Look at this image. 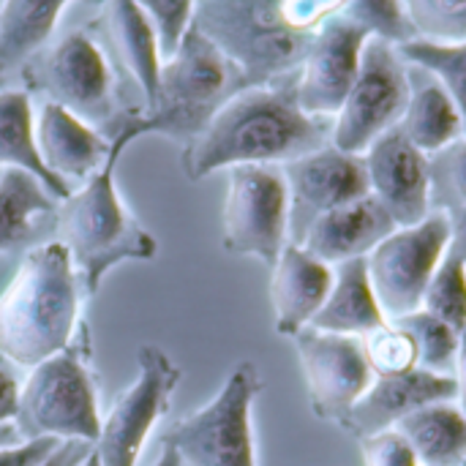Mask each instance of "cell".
Returning a JSON list of instances; mask_svg holds the SVG:
<instances>
[{
    "label": "cell",
    "mask_w": 466,
    "mask_h": 466,
    "mask_svg": "<svg viewBox=\"0 0 466 466\" xmlns=\"http://www.w3.org/2000/svg\"><path fill=\"white\" fill-rule=\"evenodd\" d=\"M360 341L374 377H393L418 369V347L412 336L396 322H385L382 328L363 336Z\"/></svg>",
    "instance_id": "1f68e13d"
},
{
    "label": "cell",
    "mask_w": 466,
    "mask_h": 466,
    "mask_svg": "<svg viewBox=\"0 0 466 466\" xmlns=\"http://www.w3.org/2000/svg\"><path fill=\"white\" fill-rule=\"evenodd\" d=\"M341 16L352 19L371 35L385 38L396 46L410 38H418L415 25L401 0H350Z\"/></svg>",
    "instance_id": "d6a6232c"
},
{
    "label": "cell",
    "mask_w": 466,
    "mask_h": 466,
    "mask_svg": "<svg viewBox=\"0 0 466 466\" xmlns=\"http://www.w3.org/2000/svg\"><path fill=\"white\" fill-rule=\"evenodd\" d=\"M396 431L410 442L420 466H461L466 461V415L456 401L429 404L407 415Z\"/></svg>",
    "instance_id": "484cf974"
},
{
    "label": "cell",
    "mask_w": 466,
    "mask_h": 466,
    "mask_svg": "<svg viewBox=\"0 0 466 466\" xmlns=\"http://www.w3.org/2000/svg\"><path fill=\"white\" fill-rule=\"evenodd\" d=\"M420 309L448 322L456 333L466 328V265L451 248L434 270Z\"/></svg>",
    "instance_id": "f546056e"
},
{
    "label": "cell",
    "mask_w": 466,
    "mask_h": 466,
    "mask_svg": "<svg viewBox=\"0 0 466 466\" xmlns=\"http://www.w3.org/2000/svg\"><path fill=\"white\" fill-rule=\"evenodd\" d=\"M93 442H82V440H66L60 442V448L44 461L41 466H82L87 461V456L93 453Z\"/></svg>",
    "instance_id": "f35d334b"
},
{
    "label": "cell",
    "mask_w": 466,
    "mask_h": 466,
    "mask_svg": "<svg viewBox=\"0 0 466 466\" xmlns=\"http://www.w3.org/2000/svg\"><path fill=\"white\" fill-rule=\"evenodd\" d=\"M57 199L25 169L0 172V254L16 251L35 235L41 216H55Z\"/></svg>",
    "instance_id": "4316f807"
},
{
    "label": "cell",
    "mask_w": 466,
    "mask_h": 466,
    "mask_svg": "<svg viewBox=\"0 0 466 466\" xmlns=\"http://www.w3.org/2000/svg\"><path fill=\"white\" fill-rule=\"evenodd\" d=\"M101 46L117 85L123 109L142 117L153 109L158 90V38L137 0H98L85 27Z\"/></svg>",
    "instance_id": "7c38bea8"
},
{
    "label": "cell",
    "mask_w": 466,
    "mask_h": 466,
    "mask_svg": "<svg viewBox=\"0 0 466 466\" xmlns=\"http://www.w3.org/2000/svg\"><path fill=\"white\" fill-rule=\"evenodd\" d=\"M19 85L115 139L134 117L123 109L115 74L85 27L55 35L19 71Z\"/></svg>",
    "instance_id": "5b68a950"
},
{
    "label": "cell",
    "mask_w": 466,
    "mask_h": 466,
    "mask_svg": "<svg viewBox=\"0 0 466 466\" xmlns=\"http://www.w3.org/2000/svg\"><path fill=\"white\" fill-rule=\"evenodd\" d=\"M265 382L251 360H240L221 390L197 412L177 420L161 442L172 445L183 466H257L254 401Z\"/></svg>",
    "instance_id": "ba28073f"
},
{
    "label": "cell",
    "mask_w": 466,
    "mask_h": 466,
    "mask_svg": "<svg viewBox=\"0 0 466 466\" xmlns=\"http://www.w3.org/2000/svg\"><path fill=\"white\" fill-rule=\"evenodd\" d=\"M63 440L44 437V440H27L11 448H0V466H41L57 448Z\"/></svg>",
    "instance_id": "8d00e7d4"
},
{
    "label": "cell",
    "mask_w": 466,
    "mask_h": 466,
    "mask_svg": "<svg viewBox=\"0 0 466 466\" xmlns=\"http://www.w3.org/2000/svg\"><path fill=\"white\" fill-rule=\"evenodd\" d=\"M448 246L451 218L448 213L431 210L420 224L399 227L366 257L369 279L388 322L423 306V295Z\"/></svg>",
    "instance_id": "8fae6325"
},
{
    "label": "cell",
    "mask_w": 466,
    "mask_h": 466,
    "mask_svg": "<svg viewBox=\"0 0 466 466\" xmlns=\"http://www.w3.org/2000/svg\"><path fill=\"white\" fill-rule=\"evenodd\" d=\"M0 5H3V0H0Z\"/></svg>",
    "instance_id": "bcb514c9"
},
{
    "label": "cell",
    "mask_w": 466,
    "mask_h": 466,
    "mask_svg": "<svg viewBox=\"0 0 466 466\" xmlns=\"http://www.w3.org/2000/svg\"><path fill=\"white\" fill-rule=\"evenodd\" d=\"M399 128L426 156L464 137V123L453 98L431 74L415 66H410V104Z\"/></svg>",
    "instance_id": "603a6c76"
},
{
    "label": "cell",
    "mask_w": 466,
    "mask_h": 466,
    "mask_svg": "<svg viewBox=\"0 0 466 466\" xmlns=\"http://www.w3.org/2000/svg\"><path fill=\"white\" fill-rule=\"evenodd\" d=\"M137 369L134 385L117 396L109 415L101 420V434L96 440L101 466H137L153 426L169 410V399L180 382V369L161 347H139Z\"/></svg>",
    "instance_id": "4fadbf2b"
},
{
    "label": "cell",
    "mask_w": 466,
    "mask_h": 466,
    "mask_svg": "<svg viewBox=\"0 0 466 466\" xmlns=\"http://www.w3.org/2000/svg\"><path fill=\"white\" fill-rule=\"evenodd\" d=\"M292 341L306 377L311 412L319 420L341 426L350 410L374 382L363 341L317 328H303L292 336Z\"/></svg>",
    "instance_id": "5bb4252c"
},
{
    "label": "cell",
    "mask_w": 466,
    "mask_h": 466,
    "mask_svg": "<svg viewBox=\"0 0 466 466\" xmlns=\"http://www.w3.org/2000/svg\"><path fill=\"white\" fill-rule=\"evenodd\" d=\"M390 322H396L412 336L418 347V369L434 371V374H453L456 352H459V333L448 322L429 314L426 309H418Z\"/></svg>",
    "instance_id": "f1b7e54d"
},
{
    "label": "cell",
    "mask_w": 466,
    "mask_h": 466,
    "mask_svg": "<svg viewBox=\"0 0 466 466\" xmlns=\"http://www.w3.org/2000/svg\"><path fill=\"white\" fill-rule=\"evenodd\" d=\"M251 85L295 76L314 35L289 27L281 0H197L194 22Z\"/></svg>",
    "instance_id": "8992f818"
},
{
    "label": "cell",
    "mask_w": 466,
    "mask_h": 466,
    "mask_svg": "<svg viewBox=\"0 0 466 466\" xmlns=\"http://www.w3.org/2000/svg\"><path fill=\"white\" fill-rule=\"evenodd\" d=\"M369 38L371 33L347 16H333L317 30L295 74V96L303 112L328 120L339 115L358 79Z\"/></svg>",
    "instance_id": "2e32d148"
},
{
    "label": "cell",
    "mask_w": 466,
    "mask_h": 466,
    "mask_svg": "<svg viewBox=\"0 0 466 466\" xmlns=\"http://www.w3.org/2000/svg\"><path fill=\"white\" fill-rule=\"evenodd\" d=\"M35 147L44 167L74 191L106 164L112 139L68 109L41 101L35 109Z\"/></svg>",
    "instance_id": "d6986e66"
},
{
    "label": "cell",
    "mask_w": 466,
    "mask_h": 466,
    "mask_svg": "<svg viewBox=\"0 0 466 466\" xmlns=\"http://www.w3.org/2000/svg\"><path fill=\"white\" fill-rule=\"evenodd\" d=\"M369 194L390 213L396 227L420 224L431 213L429 156L396 126L363 153Z\"/></svg>",
    "instance_id": "e0dca14e"
},
{
    "label": "cell",
    "mask_w": 466,
    "mask_h": 466,
    "mask_svg": "<svg viewBox=\"0 0 466 466\" xmlns=\"http://www.w3.org/2000/svg\"><path fill=\"white\" fill-rule=\"evenodd\" d=\"M221 243L235 257L273 268L289 246V191L281 167L243 164L229 169L221 210Z\"/></svg>",
    "instance_id": "9c48e42d"
},
{
    "label": "cell",
    "mask_w": 466,
    "mask_h": 466,
    "mask_svg": "<svg viewBox=\"0 0 466 466\" xmlns=\"http://www.w3.org/2000/svg\"><path fill=\"white\" fill-rule=\"evenodd\" d=\"M270 303L276 333L292 339L314 322L333 287V265L317 259L303 246L289 243L270 268Z\"/></svg>",
    "instance_id": "ffe728a7"
},
{
    "label": "cell",
    "mask_w": 466,
    "mask_h": 466,
    "mask_svg": "<svg viewBox=\"0 0 466 466\" xmlns=\"http://www.w3.org/2000/svg\"><path fill=\"white\" fill-rule=\"evenodd\" d=\"M0 87H5V79H3V74H0Z\"/></svg>",
    "instance_id": "f6af8a7d"
},
{
    "label": "cell",
    "mask_w": 466,
    "mask_h": 466,
    "mask_svg": "<svg viewBox=\"0 0 466 466\" xmlns=\"http://www.w3.org/2000/svg\"><path fill=\"white\" fill-rule=\"evenodd\" d=\"M137 5L145 11V16L150 19V25L156 30L161 63L169 60L177 52L186 30L194 22L197 0H137Z\"/></svg>",
    "instance_id": "e575fe53"
},
{
    "label": "cell",
    "mask_w": 466,
    "mask_h": 466,
    "mask_svg": "<svg viewBox=\"0 0 466 466\" xmlns=\"http://www.w3.org/2000/svg\"><path fill=\"white\" fill-rule=\"evenodd\" d=\"M82 295L74 262L57 240L30 248L0 295V358L35 369L63 352L85 325Z\"/></svg>",
    "instance_id": "7a4b0ae2"
},
{
    "label": "cell",
    "mask_w": 466,
    "mask_h": 466,
    "mask_svg": "<svg viewBox=\"0 0 466 466\" xmlns=\"http://www.w3.org/2000/svg\"><path fill=\"white\" fill-rule=\"evenodd\" d=\"M16 366H11L8 360L0 358V426L14 423L16 418V404H19V377L14 371Z\"/></svg>",
    "instance_id": "74e56055"
},
{
    "label": "cell",
    "mask_w": 466,
    "mask_h": 466,
    "mask_svg": "<svg viewBox=\"0 0 466 466\" xmlns=\"http://www.w3.org/2000/svg\"><path fill=\"white\" fill-rule=\"evenodd\" d=\"M156 466H183V459H180V453H177L172 445L161 442V453H158V461H156Z\"/></svg>",
    "instance_id": "b9f144b4"
},
{
    "label": "cell",
    "mask_w": 466,
    "mask_h": 466,
    "mask_svg": "<svg viewBox=\"0 0 466 466\" xmlns=\"http://www.w3.org/2000/svg\"><path fill=\"white\" fill-rule=\"evenodd\" d=\"M399 55L407 66H415L431 74L445 93L453 98L466 137V38L464 41H434V38H410L399 44Z\"/></svg>",
    "instance_id": "83f0119b"
},
{
    "label": "cell",
    "mask_w": 466,
    "mask_h": 466,
    "mask_svg": "<svg viewBox=\"0 0 466 466\" xmlns=\"http://www.w3.org/2000/svg\"><path fill=\"white\" fill-rule=\"evenodd\" d=\"M333 120L300 109L295 76L251 85L235 93L183 147V172L191 183L243 164H287L330 145Z\"/></svg>",
    "instance_id": "6da1fadb"
},
{
    "label": "cell",
    "mask_w": 466,
    "mask_h": 466,
    "mask_svg": "<svg viewBox=\"0 0 466 466\" xmlns=\"http://www.w3.org/2000/svg\"><path fill=\"white\" fill-rule=\"evenodd\" d=\"M385 322L388 317L380 309V300L369 279V259L363 257V259H350L333 268L330 295L309 328L363 339L374 333L377 328H382Z\"/></svg>",
    "instance_id": "7402d4cb"
},
{
    "label": "cell",
    "mask_w": 466,
    "mask_h": 466,
    "mask_svg": "<svg viewBox=\"0 0 466 466\" xmlns=\"http://www.w3.org/2000/svg\"><path fill=\"white\" fill-rule=\"evenodd\" d=\"M243 87H248L243 71L191 25L177 52L161 63L153 109L134 117V128L139 137L161 134L186 147Z\"/></svg>",
    "instance_id": "277c9868"
},
{
    "label": "cell",
    "mask_w": 466,
    "mask_h": 466,
    "mask_svg": "<svg viewBox=\"0 0 466 466\" xmlns=\"http://www.w3.org/2000/svg\"><path fill=\"white\" fill-rule=\"evenodd\" d=\"M19 442H22V437H19L14 423L0 426V448H11V445H19Z\"/></svg>",
    "instance_id": "7bdbcfd3"
},
{
    "label": "cell",
    "mask_w": 466,
    "mask_h": 466,
    "mask_svg": "<svg viewBox=\"0 0 466 466\" xmlns=\"http://www.w3.org/2000/svg\"><path fill=\"white\" fill-rule=\"evenodd\" d=\"M429 197L440 213L466 208V137L429 156Z\"/></svg>",
    "instance_id": "4dcf8cb0"
},
{
    "label": "cell",
    "mask_w": 466,
    "mask_h": 466,
    "mask_svg": "<svg viewBox=\"0 0 466 466\" xmlns=\"http://www.w3.org/2000/svg\"><path fill=\"white\" fill-rule=\"evenodd\" d=\"M410 104V66L399 46L371 35L363 46L358 79L333 117L330 145L363 156L385 131L396 128Z\"/></svg>",
    "instance_id": "30bf717a"
},
{
    "label": "cell",
    "mask_w": 466,
    "mask_h": 466,
    "mask_svg": "<svg viewBox=\"0 0 466 466\" xmlns=\"http://www.w3.org/2000/svg\"><path fill=\"white\" fill-rule=\"evenodd\" d=\"M451 218V251L461 257V262L466 265V208L464 210H456V213H448Z\"/></svg>",
    "instance_id": "60d3db41"
},
{
    "label": "cell",
    "mask_w": 466,
    "mask_h": 466,
    "mask_svg": "<svg viewBox=\"0 0 466 466\" xmlns=\"http://www.w3.org/2000/svg\"><path fill=\"white\" fill-rule=\"evenodd\" d=\"M71 0H3L0 5V74L8 79L57 30V22Z\"/></svg>",
    "instance_id": "d4e9b609"
},
{
    "label": "cell",
    "mask_w": 466,
    "mask_h": 466,
    "mask_svg": "<svg viewBox=\"0 0 466 466\" xmlns=\"http://www.w3.org/2000/svg\"><path fill=\"white\" fill-rule=\"evenodd\" d=\"M289 191V243L300 246L309 227L360 197H369V175L363 156L325 145L309 156L281 164Z\"/></svg>",
    "instance_id": "9a60e30c"
},
{
    "label": "cell",
    "mask_w": 466,
    "mask_h": 466,
    "mask_svg": "<svg viewBox=\"0 0 466 466\" xmlns=\"http://www.w3.org/2000/svg\"><path fill=\"white\" fill-rule=\"evenodd\" d=\"M82 466H101V461H98V456H96V448H93V453L87 456V461Z\"/></svg>",
    "instance_id": "ee69618b"
},
{
    "label": "cell",
    "mask_w": 466,
    "mask_h": 466,
    "mask_svg": "<svg viewBox=\"0 0 466 466\" xmlns=\"http://www.w3.org/2000/svg\"><path fill=\"white\" fill-rule=\"evenodd\" d=\"M415 33L434 41H464L466 0H401Z\"/></svg>",
    "instance_id": "836d02e7"
},
{
    "label": "cell",
    "mask_w": 466,
    "mask_h": 466,
    "mask_svg": "<svg viewBox=\"0 0 466 466\" xmlns=\"http://www.w3.org/2000/svg\"><path fill=\"white\" fill-rule=\"evenodd\" d=\"M101 420L98 390L90 371V330L82 325L63 352L30 369L19 388L14 426L22 442L55 437L96 445Z\"/></svg>",
    "instance_id": "52a82bcc"
},
{
    "label": "cell",
    "mask_w": 466,
    "mask_h": 466,
    "mask_svg": "<svg viewBox=\"0 0 466 466\" xmlns=\"http://www.w3.org/2000/svg\"><path fill=\"white\" fill-rule=\"evenodd\" d=\"M440 401H456L453 374L415 369L407 374L374 377L371 388L358 399L339 429L360 442L380 431L396 429L407 415Z\"/></svg>",
    "instance_id": "ac0fdd59"
},
{
    "label": "cell",
    "mask_w": 466,
    "mask_h": 466,
    "mask_svg": "<svg viewBox=\"0 0 466 466\" xmlns=\"http://www.w3.org/2000/svg\"><path fill=\"white\" fill-rule=\"evenodd\" d=\"M461 466H466V461H464V464H461Z\"/></svg>",
    "instance_id": "7dc6e473"
},
{
    "label": "cell",
    "mask_w": 466,
    "mask_h": 466,
    "mask_svg": "<svg viewBox=\"0 0 466 466\" xmlns=\"http://www.w3.org/2000/svg\"><path fill=\"white\" fill-rule=\"evenodd\" d=\"M3 169H25L44 188L63 202L71 197V188L57 180L41 161L35 147V109L33 96L22 87H0V172Z\"/></svg>",
    "instance_id": "cb8c5ba5"
},
{
    "label": "cell",
    "mask_w": 466,
    "mask_h": 466,
    "mask_svg": "<svg viewBox=\"0 0 466 466\" xmlns=\"http://www.w3.org/2000/svg\"><path fill=\"white\" fill-rule=\"evenodd\" d=\"M134 139H139V134L131 120L112 139L106 164L55 210V240L68 251L87 298L98 292L104 276L120 262H145L158 254V240L123 205L115 183L117 161Z\"/></svg>",
    "instance_id": "3957f363"
},
{
    "label": "cell",
    "mask_w": 466,
    "mask_h": 466,
    "mask_svg": "<svg viewBox=\"0 0 466 466\" xmlns=\"http://www.w3.org/2000/svg\"><path fill=\"white\" fill-rule=\"evenodd\" d=\"M453 380H456V404L466 415V328L459 333V352H456Z\"/></svg>",
    "instance_id": "ab89813d"
},
{
    "label": "cell",
    "mask_w": 466,
    "mask_h": 466,
    "mask_svg": "<svg viewBox=\"0 0 466 466\" xmlns=\"http://www.w3.org/2000/svg\"><path fill=\"white\" fill-rule=\"evenodd\" d=\"M396 229L399 227L390 213L369 194L319 216L309 227L300 246L317 259L336 268L341 262L369 257Z\"/></svg>",
    "instance_id": "44dd1931"
},
{
    "label": "cell",
    "mask_w": 466,
    "mask_h": 466,
    "mask_svg": "<svg viewBox=\"0 0 466 466\" xmlns=\"http://www.w3.org/2000/svg\"><path fill=\"white\" fill-rule=\"evenodd\" d=\"M360 453L366 466H420L415 451L396 429L360 440Z\"/></svg>",
    "instance_id": "d590c367"
}]
</instances>
